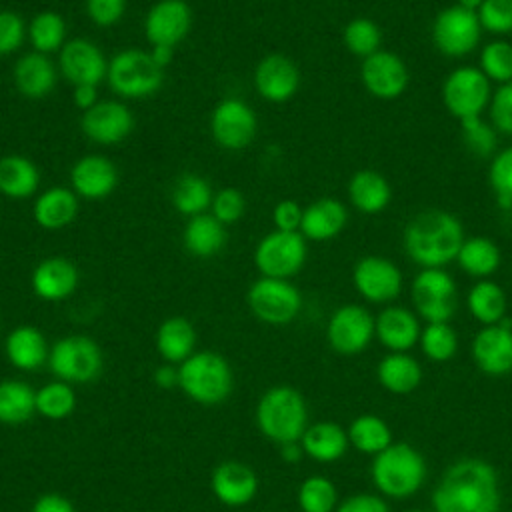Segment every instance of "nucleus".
I'll use <instances>...</instances> for the list:
<instances>
[{
  "label": "nucleus",
  "mask_w": 512,
  "mask_h": 512,
  "mask_svg": "<svg viewBox=\"0 0 512 512\" xmlns=\"http://www.w3.org/2000/svg\"><path fill=\"white\" fill-rule=\"evenodd\" d=\"M336 512H390V506L380 494L358 492L344 498L336 506Z\"/></svg>",
  "instance_id": "nucleus-55"
},
{
  "label": "nucleus",
  "mask_w": 512,
  "mask_h": 512,
  "mask_svg": "<svg viewBox=\"0 0 512 512\" xmlns=\"http://www.w3.org/2000/svg\"><path fill=\"white\" fill-rule=\"evenodd\" d=\"M212 216L224 226L238 222L246 212V198L236 188H222L212 198Z\"/></svg>",
  "instance_id": "nucleus-50"
},
{
  "label": "nucleus",
  "mask_w": 512,
  "mask_h": 512,
  "mask_svg": "<svg viewBox=\"0 0 512 512\" xmlns=\"http://www.w3.org/2000/svg\"><path fill=\"white\" fill-rule=\"evenodd\" d=\"M488 182L500 208H512V146L500 150L488 168Z\"/></svg>",
  "instance_id": "nucleus-47"
},
{
  "label": "nucleus",
  "mask_w": 512,
  "mask_h": 512,
  "mask_svg": "<svg viewBox=\"0 0 512 512\" xmlns=\"http://www.w3.org/2000/svg\"><path fill=\"white\" fill-rule=\"evenodd\" d=\"M58 70L72 86H98L108 74V62L94 42L72 38L60 48Z\"/></svg>",
  "instance_id": "nucleus-18"
},
{
  "label": "nucleus",
  "mask_w": 512,
  "mask_h": 512,
  "mask_svg": "<svg viewBox=\"0 0 512 512\" xmlns=\"http://www.w3.org/2000/svg\"><path fill=\"white\" fill-rule=\"evenodd\" d=\"M182 242L192 256L210 258L224 248V242H226L224 224L206 212L190 216L182 232Z\"/></svg>",
  "instance_id": "nucleus-34"
},
{
  "label": "nucleus",
  "mask_w": 512,
  "mask_h": 512,
  "mask_svg": "<svg viewBox=\"0 0 512 512\" xmlns=\"http://www.w3.org/2000/svg\"><path fill=\"white\" fill-rule=\"evenodd\" d=\"M306 238L300 232H268L254 250V264L262 276L288 280L306 262Z\"/></svg>",
  "instance_id": "nucleus-10"
},
{
  "label": "nucleus",
  "mask_w": 512,
  "mask_h": 512,
  "mask_svg": "<svg viewBox=\"0 0 512 512\" xmlns=\"http://www.w3.org/2000/svg\"><path fill=\"white\" fill-rule=\"evenodd\" d=\"M458 266L474 276V278H488L492 276L500 266V248L496 242L484 236H472L466 238L458 250L456 256Z\"/></svg>",
  "instance_id": "nucleus-37"
},
{
  "label": "nucleus",
  "mask_w": 512,
  "mask_h": 512,
  "mask_svg": "<svg viewBox=\"0 0 512 512\" xmlns=\"http://www.w3.org/2000/svg\"><path fill=\"white\" fill-rule=\"evenodd\" d=\"M352 282L364 300L386 304L398 298L402 290V272L384 256H364L352 270Z\"/></svg>",
  "instance_id": "nucleus-15"
},
{
  "label": "nucleus",
  "mask_w": 512,
  "mask_h": 512,
  "mask_svg": "<svg viewBox=\"0 0 512 512\" xmlns=\"http://www.w3.org/2000/svg\"><path fill=\"white\" fill-rule=\"evenodd\" d=\"M28 38L34 46V52H56L66 44V22L60 14L52 10L40 12L28 24Z\"/></svg>",
  "instance_id": "nucleus-41"
},
{
  "label": "nucleus",
  "mask_w": 512,
  "mask_h": 512,
  "mask_svg": "<svg viewBox=\"0 0 512 512\" xmlns=\"http://www.w3.org/2000/svg\"><path fill=\"white\" fill-rule=\"evenodd\" d=\"M256 426L278 446L300 442L308 428V406L304 396L292 386L266 390L256 404Z\"/></svg>",
  "instance_id": "nucleus-4"
},
{
  "label": "nucleus",
  "mask_w": 512,
  "mask_h": 512,
  "mask_svg": "<svg viewBox=\"0 0 512 512\" xmlns=\"http://www.w3.org/2000/svg\"><path fill=\"white\" fill-rule=\"evenodd\" d=\"M24 20L10 10H0V56L16 52L26 36Z\"/></svg>",
  "instance_id": "nucleus-52"
},
{
  "label": "nucleus",
  "mask_w": 512,
  "mask_h": 512,
  "mask_svg": "<svg viewBox=\"0 0 512 512\" xmlns=\"http://www.w3.org/2000/svg\"><path fill=\"white\" fill-rule=\"evenodd\" d=\"M246 300L252 314L272 326L290 324L302 308V296L298 288L282 278L260 276L250 286Z\"/></svg>",
  "instance_id": "nucleus-11"
},
{
  "label": "nucleus",
  "mask_w": 512,
  "mask_h": 512,
  "mask_svg": "<svg viewBox=\"0 0 512 512\" xmlns=\"http://www.w3.org/2000/svg\"><path fill=\"white\" fill-rule=\"evenodd\" d=\"M464 144L476 154V156H492L496 148V130L492 124H486L480 116L468 118L460 122Z\"/></svg>",
  "instance_id": "nucleus-48"
},
{
  "label": "nucleus",
  "mask_w": 512,
  "mask_h": 512,
  "mask_svg": "<svg viewBox=\"0 0 512 512\" xmlns=\"http://www.w3.org/2000/svg\"><path fill=\"white\" fill-rule=\"evenodd\" d=\"M172 54H174V48L172 46H152V50H150V56H152V60L164 70L170 62H172Z\"/></svg>",
  "instance_id": "nucleus-59"
},
{
  "label": "nucleus",
  "mask_w": 512,
  "mask_h": 512,
  "mask_svg": "<svg viewBox=\"0 0 512 512\" xmlns=\"http://www.w3.org/2000/svg\"><path fill=\"white\" fill-rule=\"evenodd\" d=\"M376 378L390 394H410L422 382V366L408 352H390L378 362Z\"/></svg>",
  "instance_id": "nucleus-31"
},
{
  "label": "nucleus",
  "mask_w": 512,
  "mask_h": 512,
  "mask_svg": "<svg viewBox=\"0 0 512 512\" xmlns=\"http://www.w3.org/2000/svg\"><path fill=\"white\" fill-rule=\"evenodd\" d=\"M178 388L196 404L216 406L232 394L234 374L224 356L200 350L178 364Z\"/></svg>",
  "instance_id": "nucleus-5"
},
{
  "label": "nucleus",
  "mask_w": 512,
  "mask_h": 512,
  "mask_svg": "<svg viewBox=\"0 0 512 512\" xmlns=\"http://www.w3.org/2000/svg\"><path fill=\"white\" fill-rule=\"evenodd\" d=\"M36 412V392L22 380L0 382V422L24 424Z\"/></svg>",
  "instance_id": "nucleus-39"
},
{
  "label": "nucleus",
  "mask_w": 512,
  "mask_h": 512,
  "mask_svg": "<svg viewBox=\"0 0 512 512\" xmlns=\"http://www.w3.org/2000/svg\"><path fill=\"white\" fill-rule=\"evenodd\" d=\"M370 476L384 498L404 500L416 494L428 476L424 456L408 442H392L374 456Z\"/></svg>",
  "instance_id": "nucleus-3"
},
{
  "label": "nucleus",
  "mask_w": 512,
  "mask_h": 512,
  "mask_svg": "<svg viewBox=\"0 0 512 512\" xmlns=\"http://www.w3.org/2000/svg\"><path fill=\"white\" fill-rule=\"evenodd\" d=\"M482 74L490 82L508 84L512 82V44L506 40H492L480 50Z\"/></svg>",
  "instance_id": "nucleus-46"
},
{
  "label": "nucleus",
  "mask_w": 512,
  "mask_h": 512,
  "mask_svg": "<svg viewBox=\"0 0 512 512\" xmlns=\"http://www.w3.org/2000/svg\"><path fill=\"white\" fill-rule=\"evenodd\" d=\"M348 220L346 206L330 196L318 198L304 208L300 234L314 242H324L336 238Z\"/></svg>",
  "instance_id": "nucleus-26"
},
{
  "label": "nucleus",
  "mask_w": 512,
  "mask_h": 512,
  "mask_svg": "<svg viewBox=\"0 0 512 512\" xmlns=\"http://www.w3.org/2000/svg\"><path fill=\"white\" fill-rule=\"evenodd\" d=\"M342 40H344V46L350 54L360 56L364 60V58H368V56H372L374 52L380 50L382 32H380V28L374 20L354 18L344 26Z\"/></svg>",
  "instance_id": "nucleus-45"
},
{
  "label": "nucleus",
  "mask_w": 512,
  "mask_h": 512,
  "mask_svg": "<svg viewBox=\"0 0 512 512\" xmlns=\"http://www.w3.org/2000/svg\"><path fill=\"white\" fill-rule=\"evenodd\" d=\"M348 198L362 214H378L392 200L390 182L376 170H358L348 182Z\"/></svg>",
  "instance_id": "nucleus-33"
},
{
  "label": "nucleus",
  "mask_w": 512,
  "mask_h": 512,
  "mask_svg": "<svg viewBox=\"0 0 512 512\" xmlns=\"http://www.w3.org/2000/svg\"><path fill=\"white\" fill-rule=\"evenodd\" d=\"M80 274L72 260L64 256H50L36 264L30 284L34 294L46 302H60L74 294Z\"/></svg>",
  "instance_id": "nucleus-24"
},
{
  "label": "nucleus",
  "mask_w": 512,
  "mask_h": 512,
  "mask_svg": "<svg viewBox=\"0 0 512 512\" xmlns=\"http://www.w3.org/2000/svg\"><path fill=\"white\" fill-rule=\"evenodd\" d=\"M50 372L68 384H86L100 376L104 356L100 346L82 334L60 338L48 354Z\"/></svg>",
  "instance_id": "nucleus-7"
},
{
  "label": "nucleus",
  "mask_w": 512,
  "mask_h": 512,
  "mask_svg": "<svg viewBox=\"0 0 512 512\" xmlns=\"http://www.w3.org/2000/svg\"><path fill=\"white\" fill-rule=\"evenodd\" d=\"M360 80L372 96L380 100H394L408 88L410 74L396 52L378 50L362 60Z\"/></svg>",
  "instance_id": "nucleus-17"
},
{
  "label": "nucleus",
  "mask_w": 512,
  "mask_h": 512,
  "mask_svg": "<svg viewBox=\"0 0 512 512\" xmlns=\"http://www.w3.org/2000/svg\"><path fill=\"white\" fill-rule=\"evenodd\" d=\"M106 80L124 98H146L164 82V70L152 60L150 52L126 48L108 62Z\"/></svg>",
  "instance_id": "nucleus-6"
},
{
  "label": "nucleus",
  "mask_w": 512,
  "mask_h": 512,
  "mask_svg": "<svg viewBox=\"0 0 512 512\" xmlns=\"http://www.w3.org/2000/svg\"><path fill=\"white\" fill-rule=\"evenodd\" d=\"M280 456H282V460L292 464V462H298L304 456V450H302L300 442H288V444L280 446Z\"/></svg>",
  "instance_id": "nucleus-60"
},
{
  "label": "nucleus",
  "mask_w": 512,
  "mask_h": 512,
  "mask_svg": "<svg viewBox=\"0 0 512 512\" xmlns=\"http://www.w3.org/2000/svg\"><path fill=\"white\" fill-rule=\"evenodd\" d=\"M256 128L254 110L238 98L220 100L210 114L212 138L226 150L246 148L254 140Z\"/></svg>",
  "instance_id": "nucleus-14"
},
{
  "label": "nucleus",
  "mask_w": 512,
  "mask_h": 512,
  "mask_svg": "<svg viewBox=\"0 0 512 512\" xmlns=\"http://www.w3.org/2000/svg\"><path fill=\"white\" fill-rule=\"evenodd\" d=\"M490 98V80L476 66H458L442 84V102L460 122L478 118L490 104Z\"/></svg>",
  "instance_id": "nucleus-9"
},
{
  "label": "nucleus",
  "mask_w": 512,
  "mask_h": 512,
  "mask_svg": "<svg viewBox=\"0 0 512 512\" xmlns=\"http://www.w3.org/2000/svg\"><path fill=\"white\" fill-rule=\"evenodd\" d=\"M210 182L198 174H184L174 182L172 204L184 216L202 214L212 204Z\"/></svg>",
  "instance_id": "nucleus-40"
},
{
  "label": "nucleus",
  "mask_w": 512,
  "mask_h": 512,
  "mask_svg": "<svg viewBox=\"0 0 512 512\" xmlns=\"http://www.w3.org/2000/svg\"><path fill=\"white\" fill-rule=\"evenodd\" d=\"M70 184L76 196L86 200H100L114 192L118 184V170L110 158L88 154L76 160L72 166Z\"/></svg>",
  "instance_id": "nucleus-23"
},
{
  "label": "nucleus",
  "mask_w": 512,
  "mask_h": 512,
  "mask_svg": "<svg viewBox=\"0 0 512 512\" xmlns=\"http://www.w3.org/2000/svg\"><path fill=\"white\" fill-rule=\"evenodd\" d=\"M254 86L264 100L286 102L300 86L298 66L284 54H268L256 64Z\"/></svg>",
  "instance_id": "nucleus-21"
},
{
  "label": "nucleus",
  "mask_w": 512,
  "mask_h": 512,
  "mask_svg": "<svg viewBox=\"0 0 512 512\" xmlns=\"http://www.w3.org/2000/svg\"><path fill=\"white\" fill-rule=\"evenodd\" d=\"M30 512H76V508L66 496L48 492V494H42L40 498H36Z\"/></svg>",
  "instance_id": "nucleus-56"
},
{
  "label": "nucleus",
  "mask_w": 512,
  "mask_h": 512,
  "mask_svg": "<svg viewBox=\"0 0 512 512\" xmlns=\"http://www.w3.org/2000/svg\"><path fill=\"white\" fill-rule=\"evenodd\" d=\"M418 314L404 306H386L376 316V340L390 352H408L420 340Z\"/></svg>",
  "instance_id": "nucleus-25"
},
{
  "label": "nucleus",
  "mask_w": 512,
  "mask_h": 512,
  "mask_svg": "<svg viewBox=\"0 0 512 512\" xmlns=\"http://www.w3.org/2000/svg\"><path fill=\"white\" fill-rule=\"evenodd\" d=\"M300 446L304 454L316 462H336L340 460L350 442L348 432L336 422H314L308 424L300 438Z\"/></svg>",
  "instance_id": "nucleus-30"
},
{
  "label": "nucleus",
  "mask_w": 512,
  "mask_h": 512,
  "mask_svg": "<svg viewBox=\"0 0 512 512\" xmlns=\"http://www.w3.org/2000/svg\"><path fill=\"white\" fill-rule=\"evenodd\" d=\"M192 26V10L184 0H160L144 18V34L152 46H176Z\"/></svg>",
  "instance_id": "nucleus-20"
},
{
  "label": "nucleus",
  "mask_w": 512,
  "mask_h": 512,
  "mask_svg": "<svg viewBox=\"0 0 512 512\" xmlns=\"http://www.w3.org/2000/svg\"><path fill=\"white\" fill-rule=\"evenodd\" d=\"M498 512H500V510H498Z\"/></svg>",
  "instance_id": "nucleus-63"
},
{
  "label": "nucleus",
  "mask_w": 512,
  "mask_h": 512,
  "mask_svg": "<svg viewBox=\"0 0 512 512\" xmlns=\"http://www.w3.org/2000/svg\"><path fill=\"white\" fill-rule=\"evenodd\" d=\"M76 408V392L72 384L54 380L36 390V412L48 420H64Z\"/></svg>",
  "instance_id": "nucleus-42"
},
{
  "label": "nucleus",
  "mask_w": 512,
  "mask_h": 512,
  "mask_svg": "<svg viewBox=\"0 0 512 512\" xmlns=\"http://www.w3.org/2000/svg\"><path fill=\"white\" fill-rule=\"evenodd\" d=\"M4 350H6L8 362L14 368L24 372L38 370L44 362H48V354H50L44 334L38 328L28 324L16 326L8 334L4 342Z\"/></svg>",
  "instance_id": "nucleus-28"
},
{
  "label": "nucleus",
  "mask_w": 512,
  "mask_h": 512,
  "mask_svg": "<svg viewBox=\"0 0 512 512\" xmlns=\"http://www.w3.org/2000/svg\"><path fill=\"white\" fill-rule=\"evenodd\" d=\"M78 214V196L72 188H48L44 190L32 206V216L36 224L44 230H60L74 222Z\"/></svg>",
  "instance_id": "nucleus-29"
},
{
  "label": "nucleus",
  "mask_w": 512,
  "mask_h": 512,
  "mask_svg": "<svg viewBox=\"0 0 512 512\" xmlns=\"http://www.w3.org/2000/svg\"><path fill=\"white\" fill-rule=\"evenodd\" d=\"M490 124L496 132L512 136V82L500 84L496 92H492L490 104Z\"/></svg>",
  "instance_id": "nucleus-51"
},
{
  "label": "nucleus",
  "mask_w": 512,
  "mask_h": 512,
  "mask_svg": "<svg viewBox=\"0 0 512 512\" xmlns=\"http://www.w3.org/2000/svg\"><path fill=\"white\" fill-rule=\"evenodd\" d=\"M126 12V0H86L88 18L102 28L114 26Z\"/></svg>",
  "instance_id": "nucleus-53"
},
{
  "label": "nucleus",
  "mask_w": 512,
  "mask_h": 512,
  "mask_svg": "<svg viewBox=\"0 0 512 512\" xmlns=\"http://www.w3.org/2000/svg\"><path fill=\"white\" fill-rule=\"evenodd\" d=\"M74 102L80 110H90L94 104H98V92H96V86H88V84H82V86H74Z\"/></svg>",
  "instance_id": "nucleus-57"
},
{
  "label": "nucleus",
  "mask_w": 512,
  "mask_h": 512,
  "mask_svg": "<svg viewBox=\"0 0 512 512\" xmlns=\"http://www.w3.org/2000/svg\"><path fill=\"white\" fill-rule=\"evenodd\" d=\"M348 442L360 454L376 456L392 444V430L388 422L376 414H360L346 428Z\"/></svg>",
  "instance_id": "nucleus-36"
},
{
  "label": "nucleus",
  "mask_w": 512,
  "mask_h": 512,
  "mask_svg": "<svg viewBox=\"0 0 512 512\" xmlns=\"http://www.w3.org/2000/svg\"><path fill=\"white\" fill-rule=\"evenodd\" d=\"M40 170L38 166L20 154H8L0 158V194L12 200L28 198L38 190Z\"/></svg>",
  "instance_id": "nucleus-35"
},
{
  "label": "nucleus",
  "mask_w": 512,
  "mask_h": 512,
  "mask_svg": "<svg viewBox=\"0 0 512 512\" xmlns=\"http://www.w3.org/2000/svg\"><path fill=\"white\" fill-rule=\"evenodd\" d=\"M414 310L426 322H450L458 306V288L444 268H422L410 288Z\"/></svg>",
  "instance_id": "nucleus-8"
},
{
  "label": "nucleus",
  "mask_w": 512,
  "mask_h": 512,
  "mask_svg": "<svg viewBox=\"0 0 512 512\" xmlns=\"http://www.w3.org/2000/svg\"><path fill=\"white\" fill-rule=\"evenodd\" d=\"M80 126L88 140L102 146H112L130 136L134 116L126 104L116 100H98V104L82 114Z\"/></svg>",
  "instance_id": "nucleus-19"
},
{
  "label": "nucleus",
  "mask_w": 512,
  "mask_h": 512,
  "mask_svg": "<svg viewBox=\"0 0 512 512\" xmlns=\"http://www.w3.org/2000/svg\"><path fill=\"white\" fill-rule=\"evenodd\" d=\"M14 86L26 98H44L56 86V66L48 54L28 52L14 64Z\"/></svg>",
  "instance_id": "nucleus-27"
},
{
  "label": "nucleus",
  "mask_w": 512,
  "mask_h": 512,
  "mask_svg": "<svg viewBox=\"0 0 512 512\" xmlns=\"http://www.w3.org/2000/svg\"><path fill=\"white\" fill-rule=\"evenodd\" d=\"M476 368L488 376H506L512 372V322L500 320L492 326H482L470 346Z\"/></svg>",
  "instance_id": "nucleus-16"
},
{
  "label": "nucleus",
  "mask_w": 512,
  "mask_h": 512,
  "mask_svg": "<svg viewBox=\"0 0 512 512\" xmlns=\"http://www.w3.org/2000/svg\"><path fill=\"white\" fill-rule=\"evenodd\" d=\"M298 506L302 512H334L338 506V490L326 476H308L298 488Z\"/></svg>",
  "instance_id": "nucleus-44"
},
{
  "label": "nucleus",
  "mask_w": 512,
  "mask_h": 512,
  "mask_svg": "<svg viewBox=\"0 0 512 512\" xmlns=\"http://www.w3.org/2000/svg\"><path fill=\"white\" fill-rule=\"evenodd\" d=\"M462 222L446 210H424L404 228V250L420 268H444L464 242Z\"/></svg>",
  "instance_id": "nucleus-2"
},
{
  "label": "nucleus",
  "mask_w": 512,
  "mask_h": 512,
  "mask_svg": "<svg viewBox=\"0 0 512 512\" xmlns=\"http://www.w3.org/2000/svg\"><path fill=\"white\" fill-rule=\"evenodd\" d=\"M406 512H428V510H406Z\"/></svg>",
  "instance_id": "nucleus-62"
},
{
  "label": "nucleus",
  "mask_w": 512,
  "mask_h": 512,
  "mask_svg": "<svg viewBox=\"0 0 512 512\" xmlns=\"http://www.w3.org/2000/svg\"><path fill=\"white\" fill-rule=\"evenodd\" d=\"M500 502L498 472L482 458L456 460L432 492L434 512H498Z\"/></svg>",
  "instance_id": "nucleus-1"
},
{
  "label": "nucleus",
  "mask_w": 512,
  "mask_h": 512,
  "mask_svg": "<svg viewBox=\"0 0 512 512\" xmlns=\"http://www.w3.org/2000/svg\"><path fill=\"white\" fill-rule=\"evenodd\" d=\"M482 2H484V0H456L458 6H462V8H466V10H472V12H476V10L482 6Z\"/></svg>",
  "instance_id": "nucleus-61"
},
{
  "label": "nucleus",
  "mask_w": 512,
  "mask_h": 512,
  "mask_svg": "<svg viewBox=\"0 0 512 512\" xmlns=\"http://www.w3.org/2000/svg\"><path fill=\"white\" fill-rule=\"evenodd\" d=\"M196 330L184 316L166 318L156 330V350L166 364H182L196 350Z\"/></svg>",
  "instance_id": "nucleus-32"
},
{
  "label": "nucleus",
  "mask_w": 512,
  "mask_h": 512,
  "mask_svg": "<svg viewBox=\"0 0 512 512\" xmlns=\"http://www.w3.org/2000/svg\"><path fill=\"white\" fill-rule=\"evenodd\" d=\"M210 490L224 506H246L258 492L256 472L238 460L220 462L210 476Z\"/></svg>",
  "instance_id": "nucleus-22"
},
{
  "label": "nucleus",
  "mask_w": 512,
  "mask_h": 512,
  "mask_svg": "<svg viewBox=\"0 0 512 512\" xmlns=\"http://www.w3.org/2000/svg\"><path fill=\"white\" fill-rule=\"evenodd\" d=\"M154 382L160 388H174V386H178V368H174L172 364L158 366L156 372H154Z\"/></svg>",
  "instance_id": "nucleus-58"
},
{
  "label": "nucleus",
  "mask_w": 512,
  "mask_h": 512,
  "mask_svg": "<svg viewBox=\"0 0 512 512\" xmlns=\"http://www.w3.org/2000/svg\"><path fill=\"white\" fill-rule=\"evenodd\" d=\"M468 312L482 326L498 324L506 318V294L502 286L492 280H478L466 296Z\"/></svg>",
  "instance_id": "nucleus-38"
},
{
  "label": "nucleus",
  "mask_w": 512,
  "mask_h": 512,
  "mask_svg": "<svg viewBox=\"0 0 512 512\" xmlns=\"http://www.w3.org/2000/svg\"><path fill=\"white\" fill-rule=\"evenodd\" d=\"M480 32L478 14L458 4L440 10L432 22V42L440 54L450 58H462L476 50Z\"/></svg>",
  "instance_id": "nucleus-12"
},
{
  "label": "nucleus",
  "mask_w": 512,
  "mask_h": 512,
  "mask_svg": "<svg viewBox=\"0 0 512 512\" xmlns=\"http://www.w3.org/2000/svg\"><path fill=\"white\" fill-rule=\"evenodd\" d=\"M418 344L428 360L446 362L458 352V334L450 322H426Z\"/></svg>",
  "instance_id": "nucleus-43"
},
{
  "label": "nucleus",
  "mask_w": 512,
  "mask_h": 512,
  "mask_svg": "<svg viewBox=\"0 0 512 512\" xmlns=\"http://www.w3.org/2000/svg\"><path fill=\"white\" fill-rule=\"evenodd\" d=\"M376 338V318L360 304L336 308L326 326V340L336 354L356 356Z\"/></svg>",
  "instance_id": "nucleus-13"
},
{
  "label": "nucleus",
  "mask_w": 512,
  "mask_h": 512,
  "mask_svg": "<svg viewBox=\"0 0 512 512\" xmlns=\"http://www.w3.org/2000/svg\"><path fill=\"white\" fill-rule=\"evenodd\" d=\"M302 214L304 208H300L298 202L294 200H280L274 210H272V220L276 230L282 232H300V224H302Z\"/></svg>",
  "instance_id": "nucleus-54"
},
{
  "label": "nucleus",
  "mask_w": 512,
  "mask_h": 512,
  "mask_svg": "<svg viewBox=\"0 0 512 512\" xmlns=\"http://www.w3.org/2000/svg\"><path fill=\"white\" fill-rule=\"evenodd\" d=\"M476 14L482 30L492 34L512 32V0H484Z\"/></svg>",
  "instance_id": "nucleus-49"
}]
</instances>
